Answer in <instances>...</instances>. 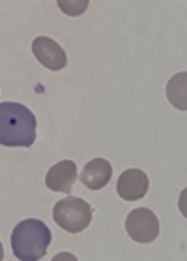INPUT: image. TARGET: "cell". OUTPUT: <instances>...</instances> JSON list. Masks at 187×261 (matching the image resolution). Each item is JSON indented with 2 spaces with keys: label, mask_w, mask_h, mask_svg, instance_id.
Returning a JSON list of instances; mask_svg holds the SVG:
<instances>
[{
  "label": "cell",
  "mask_w": 187,
  "mask_h": 261,
  "mask_svg": "<svg viewBox=\"0 0 187 261\" xmlns=\"http://www.w3.org/2000/svg\"><path fill=\"white\" fill-rule=\"evenodd\" d=\"M36 142V116L25 105L0 103V146L30 147Z\"/></svg>",
  "instance_id": "cell-1"
},
{
  "label": "cell",
  "mask_w": 187,
  "mask_h": 261,
  "mask_svg": "<svg viewBox=\"0 0 187 261\" xmlns=\"http://www.w3.org/2000/svg\"><path fill=\"white\" fill-rule=\"evenodd\" d=\"M51 245V229L43 220L27 218L11 231V250L21 261H38Z\"/></svg>",
  "instance_id": "cell-2"
},
{
  "label": "cell",
  "mask_w": 187,
  "mask_h": 261,
  "mask_svg": "<svg viewBox=\"0 0 187 261\" xmlns=\"http://www.w3.org/2000/svg\"><path fill=\"white\" fill-rule=\"evenodd\" d=\"M94 209L90 203L83 198H75V196H67L64 200L56 201L55 209H53V217L55 222L62 229H66L67 233H81L88 228L92 222Z\"/></svg>",
  "instance_id": "cell-3"
},
{
  "label": "cell",
  "mask_w": 187,
  "mask_h": 261,
  "mask_svg": "<svg viewBox=\"0 0 187 261\" xmlns=\"http://www.w3.org/2000/svg\"><path fill=\"white\" fill-rule=\"evenodd\" d=\"M126 231L133 241L148 245L159 235V218L148 207H138L126 218Z\"/></svg>",
  "instance_id": "cell-4"
},
{
  "label": "cell",
  "mask_w": 187,
  "mask_h": 261,
  "mask_svg": "<svg viewBox=\"0 0 187 261\" xmlns=\"http://www.w3.org/2000/svg\"><path fill=\"white\" fill-rule=\"evenodd\" d=\"M32 53L39 64L49 71H60L67 65L66 50L47 36H38L32 41Z\"/></svg>",
  "instance_id": "cell-5"
},
{
  "label": "cell",
  "mask_w": 187,
  "mask_h": 261,
  "mask_svg": "<svg viewBox=\"0 0 187 261\" xmlns=\"http://www.w3.org/2000/svg\"><path fill=\"white\" fill-rule=\"evenodd\" d=\"M150 189V179L148 175L144 174L143 170L138 168H129L120 174V179L116 183V192L122 200L126 201H137L146 196Z\"/></svg>",
  "instance_id": "cell-6"
},
{
  "label": "cell",
  "mask_w": 187,
  "mask_h": 261,
  "mask_svg": "<svg viewBox=\"0 0 187 261\" xmlns=\"http://www.w3.org/2000/svg\"><path fill=\"white\" fill-rule=\"evenodd\" d=\"M75 181H77L75 161H60L45 175V185L53 192H72Z\"/></svg>",
  "instance_id": "cell-7"
},
{
  "label": "cell",
  "mask_w": 187,
  "mask_h": 261,
  "mask_svg": "<svg viewBox=\"0 0 187 261\" xmlns=\"http://www.w3.org/2000/svg\"><path fill=\"white\" fill-rule=\"evenodd\" d=\"M110 177H112V166L109 161L105 159H94L83 168L81 181L83 185L90 191H99L105 185H109Z\"/></svg>",
  "instance_id": "cell-8"
},
{
  "label": "cell",
  "mask_w": 187,
  "mask_h": 261,
  "mask_svg": "<svg viewBox=\"0 0 187 261\" xmlns=\"http://www.w3.org/2000/svg\"><path fill=\"white\" fill-rule=\"evenodd\" d=\"M185 81H187V73H178L169 81L167 84V97L176 109L185 110L187 109V97H185Z\"/></svg>",
  "instance_id": "cell-9"
},
{
  "label": "cell",
  "mask_w": 187,
  "mask_h": 261,
  "mask_svg": "<svg viewBox=\"0 0 187 261\" xmlns=\"http://www.w3.org/2000/svg\"><path fill=\"white\" fill-rule=\"evenodd\" d=\"M58 8H60L64 13L72 17L83 15L86 8H88V0H81V2H58Z\"/></svg>",
  "instance_id": "cell-10"
},
{
  "label": "cell",
  "mask_w": 187,
  "mask_h": 261,
  "mask_svg": "<svg viewBox=\"0 0 187 261\" xmlns=\"http://www.w3.org/2000/svg\"><path fill=\"white\" fill-rule=\"evenodd\" d=\"M4 259V248H2V243H0V261Z\"/></svg>",
  "instance_id": "cell-11"
}]
</instances>
